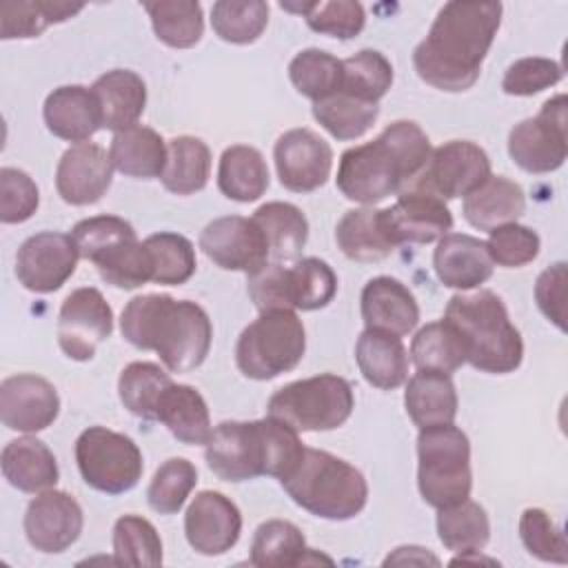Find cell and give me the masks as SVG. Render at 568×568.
<instances>
[{"label":"cell","mask_w":568,"mask_h":568,"mask_svg":"<svg viewBox=\"0 0 568 568\" xmlns=\"http://www.w3.org/2000/svg\"><path fill=\"white\" fill-rule=\"evenodd\" d=\"M306 351V333L295 311H262L235 344V364L248 379L266 382L293 371Z\"/></svg>","instance_id":"8"},{"label":"cell","mask_w":568,"mask_h":568,"mask_svg":"<svg viewBox=\"0 0 568 568\" xmlns=\"http://www.w3.org/2000/svg\"><path fill=\"white\" fill-rule=\"evenodd\" d=\"M282 9L302 13L306 24L324 36H333L339 40L355 38L366 22L364 7L355 0H320V2H302L288 4L282 2Z\"/></svg>","instance_id":"48"},{"label":"cell","mask_w":568,"mask_h":568,"mask_svg":"<svg viewBox=\"0 0 568 568\" xmlns=\"http://www.w3.org/2000/svg\"><path fill=\"white\" fill-rule=\"evenodd\" d=\"M47 129L67 142H87L102 126V111L91 89L67 84L53 89L42 109Z\"/></svg>","instance_id":"24"},{"label":"cell","mask_w":568,"mask_h":568,"mask_svg":"<svg viewBox=\"0 0 568 568\" xmlns=\"http://www.w3.org/2000/svg\"><path fill=\"white\" fill-rule=\"evenodd\" d=\"M144 11L151 18L155 38L173 49L195 47L204 33V16L200 2L186 0H160L144 2Z\"/></svg>","instance_id":"42"},{"label":"cell","mask_w":568,"mask_h":568,"mask_svg":"<svg viewBox=\"0 0 568 568\" xmlns=\"http://www.w3.org/2000/svg\"><path fill=\"white\" fill-rule=\"evenodd\" d=\"M308 555L302 530L286 519H268L257 526L251 541V564L260 568L304 566Z\"/></svg>","instance_id":"39"},{"label":"cell","mask_w":568,"mask_h":568,"mask_svg":"<svg viewBox=\"0 0 568 568\" xmlns=\"http://www.w3.org/2000/svg\"><path fill=\"white\" fill-rule=\"evenodd\" d=\"M166 166L160 175L166 191L191 195L206 186L211 175V151L206 142L193 135H178L166 144Z\"/></svg>","instance_id":"35"},{"label":"cell","mask_w":568,"mask_h":568,"mask_svg":"<svg viewBox=\"0 0 568 568\" xmlns=\"http://www.w3.org/2000/svg\"><path fill=\"white\" fill-rule=\"evenodd\" d=\"M362 317L366 328L402 337L417 326L419 306L406 284L388 275H377L362 291Z\"/></svg>","instance_id":"23"},{"label":"cell","mask_w":568,"mask_h":568,"mask_svg":"<svg viewBox=\"0 0 568 568\" xmlns=\"http://www.w3.org/2000/svg\"><path fill=\"white\" fill-rule=\"evenodd\" d=\"M268 24V4L262 0H220L211 9V27L224 42L251 44Z\"/></svg>","instance_id":"46"},{"label":"cell","mask_w":568,"mask_h":568,"mask_svg":"<svg viewBox=\"0 0 568 568\" xmlns=\"http://www.w3.org/2000/svg\"><path fill=\"white\" fill-rule=\"evenodd\" d=\"M133 235H135V229L124 217H118V215L87 217V220H80L71 231L78 255L89 262L104 248Z\"/></svg>","instance_id":"56"},{"label":"cell","mask_w":568,"mask_h":568,"mask_svg":"<svg viewBox=\"0 0 568 568\" xmlns=\"http://www.w3.org/2000/svg\"><path fill=\"white\" fill-rule=\"evenodd\" d=\"M493 260L486 242L466 233H446L433 253V268L448 288L470 291L493 275Z\"/></svg>","instance_id":"22"},{"label":"cell","mask_w":568,"mask_h":568,"mask_svg":"<svg viewBox=\"0 0 568 568\" xmlns=\"http://www.w3.org/2000/svg\"><path fill=\"white\" fill-rule=\"evenodd\" d=\"M437 535L439 541L457 555L479 552L490 539V521L477 501L464 499L455 506L439 508Z\"/></svg>","instance_id":"41"},{"label":"cell","mask_w":568,"mask_h":568,"mask_svg":"<svg viewBox=\"0 0 568 568\" xmlns=\"http://www.w3.org/2000/svg\"><path fill=\"white\" fill-rule=\"evenodd\" d=\"M78 257L71 235L42 231L20 244L16 277L31 293H53L75 273Z\"/></svg>","instance_id":"14"},{"label":"cell","mask_w":568,"mask_h":568,"mask_svg":"<svg viewBox=\"0 0 568 568\" xmlns=\"http://www.w3.org/2000/svg\"><path fill=\"white\" fill-rule=\"evenodd\" d=\"M280 484L297 506L331 521L353 519L368 499L364 475L348 462L317 448H304L300 464Z\"/></svg>","instance_id":"6"},{"label":"cell","mask_w":568,"mask_h":568,"mask_svg":"<svg viewBox=\"0 0 568 568\" xmlns=\"http://www.w3.org/2000/svg\"><path fill=\"white\" fill-rule=\"evenodd\" d=\"M519 537L530 555L541 561L566 564L568 544L561 528L541 508H526L519 517Z\"/></svg>","instance_id":"52"},{"label":"cell","mask_w":568,"mask_h":568,"mask_svg":"<svg viewBox=\"0 0 568 568\" xmlns=\"http://www.w3.org/2000/svg\"><path fill=\"white\" fill-rule=\"evenodd\" d=\"M220 191L235 202H255L268 189V166L264 155L248 144L224 149L217 169Z\"/></svg>","instance_id":"34"},{"label":"cell","mask_w":568,"mask_h":568,"mask_svg":"<svg viewBox=\"0 0 568 568\" xmlns=\"http://www.w3.org/2000/svg\"><path fill=\"white\" fill-rule=\"evenodd\" d=\"M113 331V311L93 286L67 295L58 315V344L67 357L89 362Z\"/></svg>","instance_id":"13"},{"label":"cell","mask_w":568,"mask_h":568,"mask_svg":"<svg viewBox=\"0 0 568 568\" xmlns=\"http://www.w3.org/2000/svg\"><path fill=\"white\" fill-rule=\"evenodd\" d=\"M209 468L224 481H248L260 475L286 477L304 455L297 430L266 417L255 422H222L204 444Z\"/></svg>","instance_id":"4"},{"label":"cell","mask_w":568,"mask_h":568,"mask_svg":"<svg viewBox=\"0 0 568 568\" xmlns=\"http://www.w3.org/2000/svg\"><path fill=\"white\" fill-rule=\"evenodd\" d=\"M60 397L51 382L33 373H18L0 384V419L9 430L38 433L55 422Z\"/></svg>","instance_id":"19"},{"label":"cell","mask_w":568,"mask_h":568,"mask_svg":"<svg viewBox=\"0 0 568 568\" xmlns=\"http://www.w3.org/2000/svg\"><path fill=\"white\" fill-rule=\"evenodd\" d=\"M200 248L224 271L253 273L268 262V246L257 224L242 215L215 217L200 233Z\"/></svg>","instance_id":"15"},{"label":"cell","mask_w":568,"mask_h":568,"mask_svg":"<svg viewBox=\"0 0 568 568\" xmlns=\"http://www.w3.org/2000/svg\"><path fill=\"white\" fill-rule=\"evenodd\" d=\"M417 459V486L428 506L439 510L470 497V442L462 428L453 424L419 428Z\"/></svg>","instance_id":"7"},{"label":"cell","mask_w":568,"mask_h":568,"mask_svg":"<svg viewBox=\"0 0 568 568\" xmlns=\"http://www.w3.org/2000/svg\"><path fill=\"white\" fill-rule=\"evenodd\" d=\"M113 555L126 566H160L162 539L149 519L122 515L113 526Z\"/></svg>","instance_id":"50"},{"label":"cell","mask_w":568,"mask_h":568,"mask_svg":"<svg viewBox=\"0 0 568 568\" xmlns=\"http://www.w3.org/2000/svg\"><path fill=\"white\" fill-rule=\"evenodd\" d=\"M564 78V69L559 62L541 55H530L515 60L501 80V89L508 95H535L544 89L555 87Z\"/></svg>","instance_id":"55"},{"label":"cell","mask_w":568,"mask_h":568,"mask_svg":"<svg viewBox=\"0 0 568 568\" xmlns=\"http://www.w3.org/2000/svg\"><path fill=\"white\" fill-rule=\"evenodd\" d=\"M344 75L342 89L344 93L377 104L393 84V64L384 53L375 49H362L355 55L342 60Z\"/></svg>","instance_id":"47"},{"label":"cell","mask_w":568,"mask_h":568,"mask_svg":"<svg viewBox=\"0 0 568 568\" xmlns=\"http://www.w3.org/2000/svg\"><path fill=\"white\" fill-rule=\"evenodd\" d=\"M173 384L169 373L153 362H131L122 368L118 379V395L122 406L146 422H155V410L164 390Z\"/></svg>","instance_id":"43"},{"label":"cell","mask_w":568,"mask_h":568,"mask_svg":"<svg viewBox=\"0 0 568 568\" xmlns=\"http://www.w3.org/2000/svg\"><path fill=\"white\" fill-rule=\"evenodd\" d=\"M251 220L262 231L268 246V257H273V262L300 257L308 240V222L295 204L266 202L253 213Z\"/></svg>","instance_id":"33"},{"label":"cell","mask_w":568,"mask_h":568,"mask_svg":"<svg viewBox=\"0 0 568 568\" xmlns=\"http://www.w3.org/2000/svg\"><path fill=\"white\" fill-rule=\"evenodd\" d=\"M91 91L102 111V126L109 131H124L135 126L146 106V84L129 69H113L102 73Z\"/></svg>","instance_id":"25"},{"label":"cell","mask_w":568,"mask_h":568,"mask_svg":"<svg viewBox=\"0 0 568 568\" xmlns=\"http://www.w3.org/2000/svg\"><path fill=\"white\" fill-rule=\"evenodd\" d=\"M75 462L82 479L106 495L131 490L144 470L138 444L111 428L89 426L75 442Z\"/></svg>","instance_id":"10"},{"label":"cell","mask_w":568,"mask_h":568,"mask_svg":"<svg viewBox=\"0 0 568 568\" xmlns=\"http://www.w3.org/2000/svg\"><path fill=\"white\" fill-rule=\"evenodd\" d=\"M337 293L335 271L320 257H302L284 266V302L288 311L324 308Z\"/></svg>","instance_id":"36"},{"label":"cell","mask_w":568,"mask_h":568,"mask_svg":"<svg viewBox=\"0 0 568 568\" xmlns=\"http://www.w3.org/2000/svg\"><path fill=\"white\" fill-rule=\"evenodd\" d=\"M410 359L417 371L450 375L466 364V348L459 333L446 320L422 326L410 342Z\"/></svg>","instance_id":"38"},{"label":"cell","mask_w":568,"mask_h":568,"mask_svg":"<svg viewBox=\"0 0 568 568\" xmlns=\"http://www.w3.org/2000/svg\"><path fill=\"white\" fill-rule=\"evenodd\" d=\"M430 140L413 120L388 124L375 140L346 149L337 166V189L344 197L373 206L402 193L426 166Z\"/></svg>","instance_id":"2"},{"label":"cell","mask_w":568,"mask_h":568,"mask_svg":"<svg viewBox=\"0 0 568 568\" xmlns=\"http://www.w3.org/2000/svg\"><path fill=\"white\" fill-rule=\"evenodd\" d=\"M490 175V160L479 144L450 140L430 153L424 171L408 189L430 193L439 200H455L473 193Z\"/></svg>","instance_id":"12"},{"label":"cell","mask_w":568,"mask_h":568,"mask_svg":"<svg viewBox=\"0 0 568 568\" xmlns=\"http://www.w3.org/2000/svg\"><path fill=\"white\" fill-rule=\"evenodd\" d=\"M277 178L293 193H311L326 184L333 169V151L324 138L311 129L282 133L273 149Z\"/></svg>","instance_id":"16"},{"label":"cell","mask_w":568,"mask_h":568,"mask_svg":"<svg viewBox=\"0 0 568 568\" xmlns=\"http://www.w3.org/2000/svg\"><path fill=\"white\" fill-rule=\"evenodd\" d=\"M113 180L109 153L95 142L67 149L55 169L58 195L71 206H89L102 200Z\"/></svg>","instance_id":"21"},{"label":"cell","mask_w":568,"mask_h":568,"mask_svg":"<svg viewBox=\"0 0 568 568\" xmlns=\"http://www.w3.org/2000/svg\"><path fill=\"white\" fill-rule=\"evenodd\" d=\"M404 406L417 428L453 424L457 415V390L450 375L417 371L406 384Z\"/></svg>","instance_id":"30"},{"label":"cell","mask_w":568,"mask_h":568,"mask_svg":"<svg viewBox=\"0 0 568 568\" xmlns=\"http://www.w3.org/2000/svg\"><path fill=\"white\" fill-rule=\"evenodd\" d=\"M342 60L322 49H304L288 64L293 87L313 102L324 100L342 89Z\"/></svg>","instance_id":"45"},{"label":"cell","mask_w":568,"mask_h":568,"mask_svg":"<svg viewBox=\"0 0 568 568\" xmlns=\"http://www.w3.org/2000/svg\"><path fill=\"white\" fill-rule=\"evenodd\" d=\"M379 106L337 91L313 102V118L337 140L362 138L377 120Z\"/></svg>","instance_id":"44"},{"label":"cell","mask_w":568,"mask_h":568,"mask_svg":"<svg viewBox=\"0 0 568 568\" xmlns=\"http://www.w3.org/2000/svg\"><path fill=\"white\" fill-rule=\"evenodd\" d=\"M4 479L22 493H44L55 486L60 470L51 448L36 437H18L2 448Z\"/></svg>","instance_id":"26"},{"label":"cell","mask_w":568,"mask_h":568,"mask_svg":"<svg viewBox=\"0 0 568 568\" xmlns=\"http://www.w3.org/2000/svg\"><path fill=\"white\" fill-rule=\"evenodd\" d=\"M84 4L62 0H18L0 7V38H38L49 24L64 22L80 13Z\"/></svg>","instance_id":"37"},{"label":"cell","mask_w":568,"mask_h":568,"mask_svg":"<svg viewBox=\"0 0 568 568\" xmlns=\"http://www.w3.org/2000/svg\"><path fill=\"white\" fill-rule=\"evenodd\" d=\"M568 100L555 95L544 102L535 118L521 120L510 129L508 155L528 173L557 171L568 155Z\"/></svg>","instance_id":"11"},{"label":"cell","mask_w":568,"mask_h":568,"mask_svg":"<svg viewBox=\"0 0 568 568\" xmlns=\"http://www.w3.org/2000/svg\"><path fill=\"white\" fill-rule=\"evenodd\" d=\"M501 11V2H446L413 51L417 75L439 91L470 89L499 31Z\"/></svg>","instance_id":"1"},{"label":"cell","mask_w":568,"mask_h":568,"mask_svg":"<svg viewBox=\"0 0 568 568\" xmlns=\"http://www.w3.org/2000/svg\"><path fill=\"white\" fill-rule=\"evenodd\" d=\"M84 526L80 504L64 490H44L24 513V535L40 552H62L78 541Z\"/></svg>","instance_id":"20"},{"label":"cell","mask_w":568,"mask_h":568,"mask_svg":"<svg viewBox=\"0 0 568 568\" xmlns=\"http://www.w3.org/2000/svg\"><path fill=\"white\" fill-rule=\"evenodd\" d=\"M444 320L453 324L466 348V362L493 375H506L519 368L524 342L508 317L499 295L493 291L457 293L448 300Z\"/></svg>","instance_id":"5"},{"label":"cell","mask_w":568,"mask_h":568,"mask_svg":"<svg viewBox=\"0 0 568 568\" xmlns=\"http://www.w3.org/2000/svg\"><path fill=\"white\" fill-rule=\"evenodd\" d=\"M197 484L195 466L184 457L166 459L146 488L149 506L160 515H175Z\"/></svg>","instance_id":"51"},{"label":"cell","mask_w":568,"mask_h":568,"mask_svg":"<svg viewBox=\"0 0 568 568\" xmlns=\"http://www.w3.org/2000/svg\"><path fill=\"white\" fill-rule=\"evenodd\" d=\"M355 397L351 384L333 373L297 379L268 399L266 413L297 433H320L339 428L353 413Z\"/></svg>","instance_id":"9"},{"label":"cell","mask_w":568,"mask_h":568,"mask_svg":"<svg viewBox=\"0 0 568 568\" xmlns=\"http://www.w3.org/2000/svg\"><path fill=\"white\" fill-rule=\"evenodd\" d=\"M166 142L158 131L151 126H129L124 131H118L111 140L109 158L113 169L129 178L151 180L160 178L166 166Z\"/></svg>","instance_id":"31"},{"label":"cell","mask_w":568,"mask_h":568,"mask_svg":"<svg viewBox=\"0 0 568 568\" xmlns=\"http://www.w3.org/2000/svg\"><path fill=\"white\" fill-rule=\"evenodd\" d=\"M462 211L470 226L479 231H493L515 222L526 211V195L515 180L490 175L464 197Z\"/></svg>","instance_id":"27"},{"label":"cell","mask_w":568,"mask_h":568,"mask_svg":"<svg viewBox=\"0 0 568 568\" xmlns=\"http://www.w3.org/2000/svg\"><path fill=\"white\" fill-rule=\"evenodd\" d=\"M382 224L395 246L428 244L453 229V215L444 200L424 191L406 189L393 206L382 209Z\"/></svg>","instance_id":"18"},{"label":"cell","mask_w":568,"mask_h":568,"mask_svg":"<svg viewBox=\"0 0 568 568\" xmlns=\"http://www.w3.org/2000/svg\"><path fill=\"white\" fill-rule=\"evenodd\" d=\"M151 262H153V282L166 286H180L191 280L195 273V248L191 240L180 233L162 231L144 240Z\"/></svg>","instance_id":"49"},{"label":"cell","mask_w":568,"mask_h":568,"mask_svg":"<svg viewBox=\"0 0 568 568\" xmlns=\"http://www.w3.org/2000/svg\"><path fill=\"white\" fill-rule=\"evenodd\" d=\"M120 331L131 346L155 351L171 373L195 371L206 359L213 337L211 320L200 304L164 293L133 297L122 311Z\"/></svg>","instance_id":"3"},{"label":"cell","mask_w":568,"mask_h":568,"mask_svg":"<svg viewBox=\"0 0 568 568\" xmlns=\"http://www.w3.org/2000/svg\"><path fill=\"white\" fill-rule=\"evenodd\" d=\"M155 422H162L169 433L186 446H204L213 433L211 415L204 397L189 384H171L160 397Z\"/></svg>","instance_id":"29"},{"label":"cell","mask_w":568,"mask_h":568,"mask_svg":"<svg viewBox=\"0 0 568 568\" xmlns=\"http://www.w3.org/2000/svg\"><path fill=\"white\" fill-rule=\"evenodd\" d=\"M566 262H557L539 273L535 282V300L539 311L559 328L566 331Z\"/></svg>","instance_id":"57"},{"label":"cell","mask_w":568,"mask_h":568,"mask_svg":"<svg viewBox=\"0 0 568 568\" xmlns=\"http://www.w3.org/2000/svg\"><path fill=\"white\" fill-rule=\"evenodd\" d=\"M539 235L517 222L493 229L486 240L493 264H499L504 268H519L530 264L539 255Z\"/></svg>","instance_id":"53"},{"label":"cell","mask_w":568,"mask_h":568,"mask_svg":"<svg viewBox=\"0 0 568 568\" xmlns=\"http://www.w3.org/2000/svg\"><path fill=\"white\" fill-rule=\"evenodd\" d=\"M40 204L36 182L22 169H0V222L20 224L27 222Z\"/></svg>","instance_id":"54"},{"label":"cell","mask_w":568,"mask_h":568,"mask_svg":"<svg viewBox=\"0 0 568 568\" xmlns=\"http://www.w3.org/2000/svg\"><path fill=\"white\" fill-rule=\"evenodd\" d=\"M339 251L355 262L386 260L397 246L388 240L382 224V209H351L335 226Z\"/></svg>","instance_id":"32"},{"label":"cell","mask_w":568,"mask_h":568,"mask_svg":"<svg viewBox=\"0 0 568 568\" xmlns=\"http://www.w3.org/2000/svg\"><path fill=\"white\" fill-rule=\"evenodd\" d=\"M384 564L388 566V564H433V566H437L439 564V559L435 557V555H430L428 552V548H419V546H399V548H395V552L393 555H388L386 559H384Z\"/></svg>","instance_id":"58"},{"label":"cell","mask_w":568,"mask_h":568,"mask_svg":"<svg viewBox=\"0 0 568 568\" xmlns=\"http://www.w3.org/2000/svg\"><path fill=\"white\" fill-rule=\"evenodd\" d=\"M91 262L95 264L100 277L115 288L133 291L153 280L151 253L146 244L138 240V235L115 242L98 253Z\"/></svg>","instance_id":"40"},{"label":"cell","mask_w":568,"mask_h":568,"mask_svg":"<svg viewBox=\"0 0 568 568\" xmlns=\"http://www.w3.org/2000/svg\"><path fill=\"white\" fill-rule=\"evenodd\" d=\"M242 532L240 508L217 490H202L193 497L184 515L189 546L206 557L231 550Z\"/></svg>","instance_id":"17"},{"label":"cell","mask_w":568,"mask_h":568,"mask_svg":"<svg viewBox=\"0 0 568 568\" xmlns=\"http://www.w3.org/2000/svg\"><path fill=\"white\" fill-rule=\"evenodd\" d=\"M355 359L364 379L382 390H393L406 382L408 353L393 333L366 328L355 344Z\"/></svg>","instance_id":"28"}]
</instances>
